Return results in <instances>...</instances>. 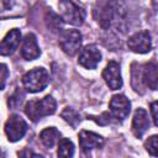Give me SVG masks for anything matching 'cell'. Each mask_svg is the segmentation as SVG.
I'll list each match as a JSON object with an SVG mask.
<instances>
[{"instance_id":"cell-1","label":"cell","mask_w":158,"mask_h":158,"mask_svg":"<svg viewBox=\"0 0 158 158\" xmlns=\"http://www.w3.org/2000/svg\"><path fill=\"white\" fill-rule=\"evenodd\" d=\"M100 25L104 30L125 32L127 25V9L120 0L109 1L100 15Z\"/></svg>"},{"instance_id":"cell-2","label":"cell","mask_w":158,"mask_h":158,"mask_svg":"<svg viewBox=\"0 0 158 158\" xmlns=\"http://www.w3.org/2000/svg\"><path fill=\"white\" fill-rule=\"evenodd\" d=\"M56 109H57L56 100L51 95H47L41 100H30L25 105V114L31 121L37 122L44 116L53 115L56 112Z\"/></svg>"},{"instance_id":"cell-3","label":"cell","mask_w":158,"mask_h":158,"mask_svg":"<svg viewBox=\"0 0 158 158\" xmlns=\"http://www.w3.org/2000/svg\"><path fill=\"white\" fill-rule=\"evenodd\" d=\"M48 80H49L48 72L43 67H36V68L28 70L22 77L23 88L28 93H40V91H42L47 86Z\"/></svg>"},{"instance_id":"cell-4","label":"cell","mask_w":158,"mask_h":158,"mask_svg":"<svg viewBox=\"0 0 158 158\" xmlns=\"http://www.w3.org/2000/svg\"><path fill=\"white\" fill-rule=\"evenodd\" d=\"M59 16L64 22L74 26H80L85 19V11L72 0H59L58 2Z\"/></svg>"},{"instance_id":"cell-5","label":"cell","mask_w":158,"mask_h":158,"mask_svg":"<svg viewBox=\"0 0 158 158\" xmlns=\"http://www.w3.org/2000/svg\"><path fill=\"white\" fill-rule=\"evenodd\" d=\"M81 40V33L78 30H63L59 33L58 43L65 54L74 56L80 49Z\"/></svg>"},{"instance_id":"cell-6","label":"cell","mask_w":158,"mask_h":158,"mask_svg":"<svg viewBox=\"0 0 158 158\" xmlns=\"http://www.w3.org/2000/svg\"><path fill=\"white\" fill-rule=\"evenodd\" d=\"M4 130L9 142H17L26 135L27 123L20 115H11L5 122Z\"/></svg>"},{"instance_id":"cell-7","label":"cell","mask_w":158,"mask_h":158,"mask_svg":"<svg viewBox=\"0 0 158 158\" xmlns=\"http://www.w3.org/2000/svg\"><path fill=\"white\" fill-rule=\"evenodd\" d=\"M109 107H110V116L112 118H115L116 121H123L131 111V102L125 95L117 94L111 98Z\"/></svg>"},{"instance_id":"cell-8","label":"cell","mask_w":158,"mask_h":158,"mask_svg":"<svg viewBox=\"0 0 158 158\" xmlns=\"http://www.w3.org/2000/svg\"><path fill=\"white\" fill-rule=\"evenodd\" d=\"M127 47L139 54L148 53L152 49V38L148 31H138L127 40Z\"/></svg>"},{"instance_id":"cell-9","label":"cell","mask_w":158,"mask_h":158,"mask_svg":"<svg viewBox=\"0 0 158 158\" xmlns=\"http://www.w3.org/2000/svg\"><path fill=\"white\" fill-rule=\"evenodd\" d=\"M101 60V52L95 44H88L80 49L78 63L85 69H95Z\"/></svg>"},{"instance_id":"cell-10","label":"cell","mask_w":158,"mask_h":158,"mask_svg":"<svg viewBox=\"0 0 158 158\" xmlns=\"http://www.w3.org/2000/svg\"><path fill=\"white\" fill-rule=\"evenodd\" d=\"M102 78L106 83V85L111 90H117L122 86V77L120 70V64L115 60H111L107 63L102 72Z\"/></svg>"},{"instance_id":"cell-11","label":"cell","mask_w":158,"mask_h":158,"mask_svg":"<svg viewBox=\"0 0 158 158\" xmlns=\"http://www.w3.org/2000/svg\"><path fill=\"white\" fill-rule=\"evenodd\" d=\"M79 144H80V148L83 149V152L88 153L95 148L102 147L104 138L98 133L83 130L79 132Z\"/></svg>"},{"instance_id":"cell-12","label":"cell","mask_w":158,"mask_h":158,"mask_svg":"<svg viewBox=\"0 0 158 158\" xmlns=\"http://www.w3.org/2000/svg\"><path fill=\"white\" fill-rule=\"evenodd\" d=\"M20 42H21V32H20V30L19 28L10 30L5 35L2 41H1V46H0L1 56H10V54H12L17 49Z\"/></svg>"},{"instance_id":"cell-13","label":"cell","mask_w":158,"mask_h":158,"mask_svg":"<svg viewBox=\"0 0 158 158\" xmlns=\"http://www.w3.org/2000/svg\"><path fill=\"white\" fill-rule=\"evenodd\" d=\"M148 128H149L148 114L144 109L138 107L135 111V115L132 118V132L137 138H141L147 132Z\"/></svg>"},{"instance_id":"cell-14","label":"cell","mask_w":158,"mask_h":158,"mask_svg":"<svg viewBox=\"0 0 158 158\" xmlns=\"http://www.w3.org/2000/svg\"><path fill=\"white\" fill-rule=\"evenodd\" d=\"M21 56L26 60H33L41 56V49L37 43V38L33 33H27L25 36L21 48Z\"/></svg>"},{"instance_id":"cell-15","label":"cell","mask_w":158,"mask_h":158,"mask_svg":"<svg viewBox=\"0 0 158 158\" xmlns=\"http://www.w3.org/2000/svg\"><path fill=\"white\" fill-rule=\"evenodd\" d=\"M142 80L148 89H158V63L148 62L142 67Z\"/></svg>"},{"instance_id":"cell-16","label":"cell","mask_w":158,"mask_h":158,"mask_svg":"<svg viewBox=\"0 0 158 158\" xmlns=\"http://www.w3.org/2000/svg\"><path fill=\"white\" fill-rule=\"evenodd\" d=\"M59 137H60V132L56 127H47L43 131H41V133H40L41 142L47 148H52L59 141Z\"/></svg>"},{"instance_id":"cell-17","label":"cell","mask_w":158,"mask_h":158,"mask_svg":"<svg viewBox=\"0 0 158 158\" xmlns=\"http://www.w3.org/2000/svg\"><path fill=\"white\" fill-rule=\"evenodd\" d=\"M58 157L62 158H69L73 157L74 154V144L70 139L68 138H60L58 141V151H57Z\"/></svg>"},{"instance_id":"cell-18","label":"cell","mask_w":158,"mask_h":158,"mask_svg":"<svg viewBox=\"0 0 158 158\" xmlns=\"http://www.w3.org/2000/svg\"><path fill=\"white\" fill-rule=\"evenodd\" d=\"M46 25H47V27L52 31V32H58V31H60V28H62V22H63V20H62V17L60 16H58L57 14H54L53 11H47V14H46Z\"/></svg>"},{"instance_id":"cell-19","label":"cell","mask_w":158,"mask_h":158,"mask_svg":"<svg viewBox=\"0 0 158 158\" xmlns=\"http://www.w3.org/2000/svg\"><path fill=\"white\" fill-rule=\"evenodd\" d=\"M62 117L68 122L70 123L72 126H77V123L80 121V117H79V114L77 111H74L73 109L70 107H65L64 111L62 112Z\"/></svg>"},{"instance_id":"cell-20","label":"cell","mask_w":158,"mask_h":158,"mask_svg":"<svg viewBox=\"0 0 158 158\" xmlns=\"http://www.w3.org/2000/svg\"><path fill=\"white\" fill-rule=\"evenodd\" d=\"M144 148L146 151L154 157H158V135L151 136L146 142H144Z\"/></svg>"},{"instance_id":"cell-21","label":"cell","mask_w":158,"mask_h":158,"mask_svg":"<svg viewBox=\"0 0 158 158\" xmlns=\"http://www.w3.org/2000/svg\"><path fill=\"white\" fill-rule=\"evenodd\" d=\"M151 109V115H152V120L154 122L156 126H158V101H153L149 106Z\"/></svg>"},{"instance_id":"cell-22","label":"cell","mask_w":158,"mask_h":158,"mask_svg":"<svg viewBox=\"0 0 158 158\" xmlns=\"http://www.w3.org/2000/svg\"><path fill=\"white\" fill-rule=\"evenodd\" d=\"M7 75H9V72H7V67H6V64H1V89L5 88Z\"/></svg>"},{"instance_id":"cell-23","label":"cell","mask_w":158,"mask_h":158,"mask_svg":"<svg viewBox=\"0 0 158 158\" xmlns=\"http://www.w3.org/2000/svg\"><path fill=\"white\" fill-rule=\"evenodd\" d=\"M152 2H153L154 7H158V0H152Z\"/></svg>"}]
</instances>
